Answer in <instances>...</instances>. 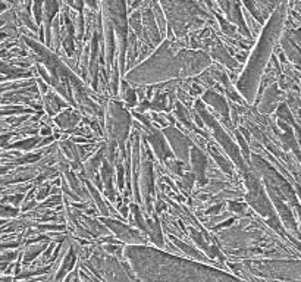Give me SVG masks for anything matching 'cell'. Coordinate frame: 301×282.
<instances>
[{
  "label": "cell",
  "instance_id": "5",
  "mask_svg": "<svg viewBox=\"0 0 301 282\" xmlns=\"http://www.w3.org/2000/svg\"><path fill=\"white\" fill-rule=\"evenodd\" d=\"M162 6L166 10V16L169 18L174 30L181 34L188 25H191L201 10L191 0H160Z\"/></svg>",
  "mask_w": 301,
  "mask_h": 282
},
{
  "label": "cell",
  "instance_id": "6",
  "mask_svg": "<svg viewBox=\"0 0 301 282\" xmlns=\"http://www.w3.org/2000/svg\"><path fill=\"white\" fill-rule=\"evenodd\" d=\"M103 10L107 18L106 25L113 27L118 32L120 53L123 56L125 44H126V28H128L125 0H103Z\"/></svg>",
  "mask_w": 301,
  "mask_h": 282
},
{
  "label": "cell",
  "instance_id": "9",
  "mask_svg": "<svg viewBox=\"0 0 301 282\" xmlns=\"http://www.w3.org/2000/svg\"><path fill=\"white\" fill-rule=\"evenodd\" d=\"M165 132H166V135L169 137L171 141H177V144H172L174 149H175V152H177V155H178L181 159L187 160V159H188V140H187L181 132H178L177 129L174 131L172 128L166 129Z\"/></svg>",
  "mask_w": 301,
  "mask_h": 282
},
{
  "label": "cell",
  "instance_id": "3",
  "mask_svg": "<svg viewBox=\"0 0 301 282\" xmlns=\"http://www.w3.org/2000/svg\"><path fill=\"white\" fill-rule=\"evenodd\" d=\"M181 62L177 58H172L169 52V43H163L159 50L144 62L141 66L135 68L131 74L126 75V81L137 84H147L156 81H165L181 74Z\"/></svg>",
  "mask_w": 301,
  "mask_h": 282
},
{
  "label": "cell",
  "instance_id": "7",
  "mask_svg": "<svg viewBox=\"0 0 301 282\" xmlns=\"http://www.w3.org/2000/svg\"><path fill=\"white\" fill-rule=\"evenodd\" d=\"M178 59L181 62V71L185 75H193L200 72L204 66H207L209 63V58L200 53V52H181L178 55Z\"/></svg>",
  "mask_w": 301,
  "mask_h": 282
},
{
  "label": "cell",
  "instance_id": "2",
  "mask_svg": "<svg viewBox=\"0 0 301 282\" xmlns=\"http://www.w3.org/2000/svg\"><path fill=\"white\" fill-rule=\"evenodd\" d=\"M284 19H285V6L282 4L273 12L269 24L262 31L257 46L248 59L247 68L237 83V89L248 101H253L256 97L262 72L265 71L268 65V59L271 58V52L281 34V30L284 27Z\"/></svg>",
  "mask_w": 301,
  "mask_h": 282
},
{
  "label": "cell",
  "instance_id": "1",
  "mask_svg": "<svg viewBox=\"0 0 301 282\" xmlns=\"http://www.w3.org/2000/svg\"><path fill=\"white\" fill-rule=\"evenodd\" d=\"M123 256L141 282H242L216 268L143 244L126 246Z\"/></svg>",
  "mask_w": 301,
  "mask_h": 282
},
{
  "label": "cell",
  "instance_id": "4",
  "mask_svg": "<svg viewBox=\"0 0 301 282\" xmlns=\"http://www.w3.org/2000/svg\"><path fill=\"white\" fill-rule=\"evenodd\" d=\"M244 268L256 277L281 282H301V260H247Z\"/></svg>",
  "mask_w": 301,
  "mask_h": 282
},
{
  "label": "cell",
  "instance_id": "10",
  "mask_svg": "<svg viewBox=\"0 0 301 282\" xmlns=\"http://www.w3.org/2000/svg\"><path fill=\"white\" fill-rule=\"evenodd\" d=\"M206 100H207L210 104H213L220 113H223L225 118L228 116V106H226L225 100H223L220 95H217L216 93H207L206 94Z\"/></svg>",
  "mask_w": 301,
  "mask_h": 282
},
{
  "label": "cell",
  "instance_id": "8",
  "mask_svg": "<svg viewBox=\"0 0 301 282\" xmlns=\"http://www.w3.org/2000/svg\"><path fill=\"white\" fill-rule=\"evenodd\" d=\"M107 225L113 229V232L123 241H128L129 244H140L141 243V237L138 235V232L129 229L128 226L122 225L120 222H112L109 220Z\"/></svg>",
  "mask_w": 301,
  "mask_h": 282
}]
</instances>
